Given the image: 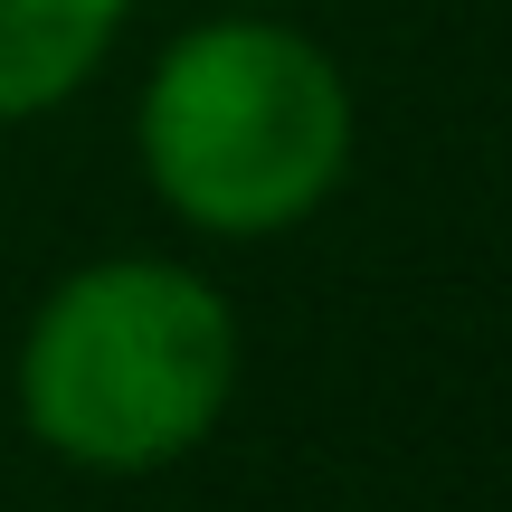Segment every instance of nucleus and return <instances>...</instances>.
<instances>
[{
	"label": "nucleus",
	"instance_id": "nucleus-2",
	"mask_svg": "<svg viewBox=\"0 0 512 512\" xmlns=\"http://www.w3.org/2000/svg\"><path fill=\"white\" fill-rule=\"evenodd\" d=\"M361 105L342 57L285 10H209L143 67L133 162L152 200L219 247L294 238L351 181Z\"/></svg>",
	"mask_w": 512,
	"mask_h": 512
},
{
	"label": "nucleus",
	"instance_id": "nucleus-4",
	"mask_svg": "<svg viewBox=\"0 0 512 512\" xmlns=\"http://www.w3.org/2000/svg\"><path fill=\"white\" fill-rule=\"evenodd\" d=\"M219 10H294V0H219Z\"/></svg>",
	"mask_w": 512,
	"mask_h": 512
},
{
	"label": "nucleus",
	"instance_id": "nucleus-3",
	"mask_svg": "<svg viewBox=\"0 0 512 512\" xmlns=\"http://www.w3.org/2000/svg\"><path fill=\"white\" fill-rule=\"evenodd\" d=\"M133 0H0V124L76 105L105 76Z\"/></svg>",
	"mask_w": 512,
	"mask_h": 512
},
{
	"label": "nucleus",
	"instance_id": "nucleus-1",
	"mask_svg": "<svg viewBox=\"0 0 512 512\" xmlns=\"http://www.w3.org/2000/svg\"><path fill=\"white\" fill-rule=\"evenodd\" d=\"M247 370V332L228 294L181 256H86L38 294L10 361L19 427L38 456L105 484H143L190 465L219 437Z\"/></svg>",
	"mask_w": 512,
	"mask_h": 512
}]
</instances>
